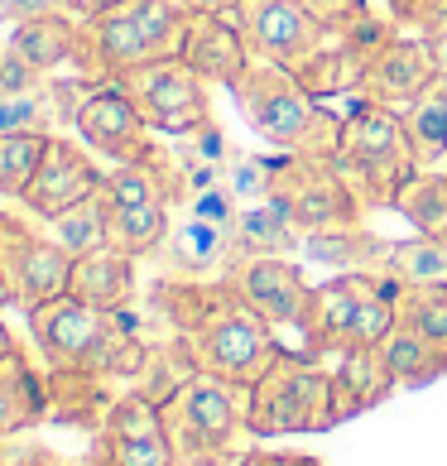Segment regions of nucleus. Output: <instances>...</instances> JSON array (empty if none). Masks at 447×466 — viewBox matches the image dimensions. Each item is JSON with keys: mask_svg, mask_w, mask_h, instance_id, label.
<instances>
[{"mask_svg": "<svg viewBox=\"0 0 447 466\" xmlns=\"http://www.w3.org/2000/svg\"><path fill=\"white\" fill-rule=\"evenodd\" d=\"M29 337L39 356L48 360V370H92L107 380H140L149 360V341L126 322V308L107 313L63 293L54 303H39L34 313H25Z\"/></svg>", "mask_w": 447, "mask_h": 466, "instance_id": "nucleus-1", "label": "nucleus"}, {"mask_svg": "<svg viewBox=\"0 0 447 466\" xmlns=\"http://www.w3.org/2000/svg\"><path fill=\"white\" fill-rule=\"evenodd\" d=\"M231 96L269 145H279L294 159H337L341 149V120L303 87V82L279 63L255 58L246 73L231 82Z\"/></svg>", "mask_w": 447, "mask_h": 466, "instance_id": "nucleus-2", "label": "nucleus"}, {"mask_svg": "<svg viewBox=\"0 0 447 466\" xmlns=\"http://www.w3.org/2000/svg\"><path fill=\"white\" fill-rule=\"evenodd\" d=\"M183 34H188V10L178 0H126V5H111L107 15L82 20L77 77L116 82L130 67L178 58Z\"/></svg>", "mask_w": 447, "mask_h": 466, "instance_id": "nucleus-3", "label": "nucleus"}, {"mask_svg": "<svg viewBox=\"0 0 447 466\" xmlns=\"http://www.w3.org/2000/svg\"><path fill=\"white\" fill-rule=\"evenodd\" d=\"M183 347L193 356V370L217 375L240 390H250L269 370V360L279 356L274 327L231 289V279L212 284V299L202 308V318L183 332Z\"/></svg>", "mask_w": 447, "mask_h": 466, "instance_id": "nucleus-4", "label": "nucleus"}, {"mask_svg": "<svg viewBox=\"0 0 447 466\" xmlns=\"http://www.w3.org/2000/svg\"><path fill=\"white\" fill-rule=\"evenodd\" d=\"M337 428L332 370L308 351H284L246 390V433L250 438H294Z\"/></svg>", "mask_w": 447, "mask_h": 466, "instance_id": "nucleus-5", "label": "nucleus"}, {"mask_svg": "<svg viewBox=\"0 0 447 466\" xmlns=\"http://www.w3.org/2000/svg\"><path fill=\"white\" fill-rule=\"evenodd\" d=\"M400 284H390L381 269H341L337 279L313 289L303 322V351H356V347H381L385 332L400 318Z\"/></svg>", "mask_w": 447, "mask_h": 466, "instance_id": "nucleus-6", "label": "nucleus"}, {"mask_svg": "<svg viewBox=\"0 0 447 466\" xmlns=\"http://www.w3.org/2000/svg\"><path fill=\"white\" fill-rule=\"evenodd\" d=\"M341 174L351 178V187L375 207H394V198L409 187V178L419 174L414 145H409L404 116L375 101H356L351 116L341 120V149L332 159Z\"/></svg>", "mask_w": 447, "mask_h": 466, "instance_id": "nucleus-7", "label": "nucleus"}, {"mask_svg": "<svg viewBox=\"0 0 447 466\" xmlns=\"http://www.w3.org/2000/svg\"><path fill=\"white\" fill-rule=\"evenodd\" d=\"M164 428L178 466H221L246 428V390L193 370L164 400Z\"/></svg>", "mask_w": 447, "mask_h": 466, "instance_id": "nucleus-8", "label": "nucleus"}, {"mask_svg": "<svg viewBox=\"0 0 447 466\" xmlns=\"http://www.w3.org/2000/svg\"><path fill=\"white\" fill-rule=\"evenodd\" d=\"M126 96L140 106L145 126L154 135H168V140H183V135L202 130L212 120L208 106V82H202L183 58H159L145 67H130V73L116 77Z\"/></svg>", "mask_w": 447, "mask_h": 466, "instance_id": "nucleus-9", "label": "nucleus"}, {"mask_svg": "<svg viewBox=\"0 0 447 466\" xmlns=\"http://www.w3.org/2000/svg\"><path fill=\"white\" fill-rule=\"evenodd\" d=\"M0 274L15 293V308L34 313L39 303H54L73 284V255L48 231H34L25 217L0 212Z\"/></svg>", "mask_w": 447, "mask_h": 466, "instance_id": "nucleus-10", "label": "nucleus"}, {"mask_svg": "<svg viewBox=\"0 0 447 466\" xmlns=\"http://www.w3.org/2000/svg\"><path fill=\"white\" fill-rule=\"evenodd\" d=\"M274 202H284L303 231L322 227H356L361 198L351 178L341 174L332 159H279V178H274Z\"/></svg>", "mask_w": 447, "mask_h": 466, "instance_id": "nucleus-11", "label": "nucleus"}, {"mask_svg": "<svg viewBox=\"0 0 447 466\" xmlns=\"http://www.w3.org/2000/svg\"><path fill=\"white\" fill-rule=\"evenodd\" d=\"M240 39H246L250 58L260 63H279V67H294L303 58H313L322 39H328V25L318 15H308L303 0H240V10L231 15Z\"/></svg>", "mask_w": 447, "mask_h": 466, "instance_id": "nucleus-12", "label": "nucleus"}, {"mask_svg": "<svg viewBox=\"0 0 447 466\" xmlns=\"http://www.w3.org/2000/svg\"><path fill=\"white\" fill-rule=\"evenodd\" d=\"M73 130L82 135V145L92 154H101V159H111V164H135V159H149V154L159 149L140 106L126 96L120 82H101V87H92L82 96V106L73 116Z\"/></svg>", "mask_w": 447, "mask_h": 466, "instance_id": "nucleus-13", "label": "nucleus"}, {"mask_svg": "<svg viewBox=\"0 0 447 466\" xmlns=\"http://www.w3.org/2000/svg\"><path fill=\"white\" fill-rule=\"evenodd\" d=\"M438 77H442V63L428 39H385L361 63L356 92L361 101H375V106H390L404 116Z\"/></svg>", "mask_w": 447, "mask_h": 466, "instance_id": "nucleus-14", "label": "nucleus"}, {"mask_svg": "<svg viewBox=\"0 0 447 466\" xmlns=\"http://www.w3.org/2000/svg\"><path fill=\"white\" fill-rule=\"evenodd\" d=\"M101 183H107V168L92 159V149L73 145L67 135H54L39 174H34V183L20 193V212L34 217V221H54L63 212H73L77 202L97 198Z\"/></svg>", "mask_w": 447, "mask_h": 466, "instance_id": "nucleus-15", "label": "nucleus"}, {"mask_svg": "<svg viewBox=\"0 0 447 466\" xmlns=\"http://www.w3.org/2000/svg\"><path fill=\"white\" fill-rule=\"evenodd\" d=\"M227 279H231V289L240 293V299L274 327V332L294 327V332L303 337L308 303H313V284L303 279L289 255H250V260H236Z\"/></svg>", "mask_w": 447, "mask_h": 466, "instance_id": "nucleus-16", "label": "nucleus"}, {"mask_svg": "<svg viewBox=\"0 0 447 466\" xmlns=\"http://www.w3.org/2000/svg\"><path fill=\"white\" fill-rule=\"evenodd\" d=\"M202 82H231L255 63L246 39L231 15H188V34H183V54H178Z\"/></svg>", "mask_w": 447, "mask_h": 466, "instance_id": "nucleus-17", "label": "nucleus"}, {"mask_svg": "<svg viewBox=\"0 0 447 466\" xmlns=\"http://www.w3.org/2000/svg\"><path fill=\"white\" fill-rule=\"evenodd\" d=\"M5 44L34 73L54 77L58 67H77V58H82V20L67 10H48V15H34V20L15 25L5 34Z\"/></svg>", "mask_w": 447, "mask_h": 466, "instance_id": "nucleus-18", "label": "nucleus"}, {"mask_svg": "<svg viewBox=\"0 0 447 466\" xmlns=\"http://www.w3.org/2000/svg\"><path fill=\"white\" fill-rule=\"evenodd\" d=\"M159 255L168 260V269L178 279H202L221 265H236V246H231V227H217V221H202L193 212H183L174 227H168Z\"/></svg>", "mask_w": 447, "mask_h": 466, "instance_id": "nucleus-19", "label": "nucleus"}, {"mask_svg": "<svg viewBox=\"0 0 447 466\" xmlns=\"http://www.w3.org/2000/svg\"><path fill=\"white\" fill-rule=\"evenodd\" d=\"M400 380L390 375L381 347H356V351H337L332 366V404H337V423L371 413L375 404H385Z\"/></svg>", "mask_w": 447, "mask_h": 466, "instance_id": "nucleus-20", "label": "nucleus"}, {"mask_svg": "<svg viewBox=\"0 0 447 466\" xmlns=\"http://www.w3.org/2000/svg\"><path fill=\"white\" fill-rule=\"evenodd\" d=\"M48 419V375L29 366V356L15 347L0 360V442L29 433Z\"/></svg>", "mask_w": 447, "mask_h": 466, "instance_id": "nucleus-21", "label": "nucleus"}, {"mask_svg": "<svg viewBox=\"0 0 447 466\" xmlns=\"http://www.w3.org/2000/svg\"><path fill=\"white\" fill-rule=\"evenodd\" d=\"M231 246H236V260H250V255H294V250H303V227L284 202L265 198V202H250L236 212Z\"/></svg>", "mask_w": 447, "mask_h": 466, "instance_id": "nucleus-22", "label": "nucleus"}, {"mask_svg": "<svg viewBox=\"0 0 447 466\" xmlns=\"http://www.w3.org/2000/svg\"><path fill=\"white\" fill-rule=\"evenodd\" d=\"M67 293L92 308H107V313H120V308H130L135 299V260L130 255H120L116 246H101L92 255H82L73 260V284Z\"/></svg>", "mask_w": 447, "mask_h": 466, "instance_id": "nucleus-23", "label": "nucleus"}, {"mask_svg": "<svg viewBox=\"0 0 447 466\" xmlns=\"http://www.w3.org/2000/svg\"><path fill=\"white\" fill-rule=\"evenodd\" d=\"M107 202V198H101ZM168 227H174V217H168V202H126V207H111L107 202V246H116L120 255H130V260H145V255H159Z\"/></svg>", "mask_w": 447, "mask_h": 466, "instance_id": "nucleus-24", "label": "nucleus"}, {"mask_svg": "<svg viewBox=\"0 0 447 466\" xmlns=\"http://www.w3.org/2000/svg\"><path fill=\"white\" fill-rule=\"evenodd\" d=\"M116 400L107 394V375L92 370H48V413L63 423H82V428H101L107 409Z\"/></svg>", "mask_w": 447, "mask_h": 466, "instance_id": "nucleus-25", "label": "nucleus"}, {"mask_svg": "<svg viewBox=\"0 0 447 466\" xmlns=\"http://www.w3.org/2000/svg\"><path fill=\"white\" fill-rule=\"evenodd\" d=\"M390 284L400 289H414V284H447V240L442 236H409V240H394L385 246L381 265Z\"/></svg>", "mask_w": 447, "mask_h": 466, "instance_id": "nucleus-26", "label": "nucleus"}, {"mask_svg": "<svg viewBox=\"0 0 447 466\" xmlns=\"http://www.w3.org/2000/svg\"><path fill=\"white\" fill-rule=\"evenodd\" d=\"M381 356H385V366H390V375L400 380V385H428V380L447 375V351L433 347L428 337H419L414 327L400 322V318H394V327L385 332Z\"/></svg>", "mask_w": 447, "mask_h": 466, "instance_id": "nucleus-27", "label": "nucleus"}, {"mask_svg": "<svg viewBox=\"0 0 447 466\" xmlns=\"http://www.w3.org/2000/svg\"><path fill=\"white\" fill-rule=\"evenodd\" d=\"M303 250L332 269H375L385 255V240H375L361 227H322V231H303Z\"/></svg>", "mask_w": 447, "mask_h": 466, "instance_id": "nucleus-28", "label": "nucleus"}, {"mask_svg": "<svg viewBox=\"0 0 447 466\" xmlns=\"http://www.w3.org/2000/svg\"><path fill=\"white\" fill-rule=\"evenodd\" d=\"M404 130H409L419 168H433L447 154V73L404 111Z\"/></svg>", "mask_w": 447, "mask_h": 466, "instance_id": "nucleus-29", "label": "nucleus"}, {"mask_svg": "<svg viewBox=\"0 0 447 466\" xmlns=\"http://www.w3.org/2000/svg\"><path fill=\"white\" fill-rule=\"evenodd\" d=\"M394 212H400L419 236H442L447 231V174L419 168L404 193L394 198Z\"/></svg>", "mask_w": 447, "mask_h": 466, "instance_id": "nucleus-30", "label": "nucleus"}, {"mask_svg": "<svg viewBox=\"0 0 447 466\" xmlns=\"http://www.w3.org/2000/svg\"><path fill=\"white\" fill-rule=\"evenodd\" d=\"M44 231L54 236L73 260H82V255H92V250L107 246V202H101V193H97L87 202H77L73 212L44 221Z\"/></svg>", "mask_w": 447, "mask_h": 466, "instance_id": "nucleus-31", "label": "nucleus"}, {"mask_svg": "<svg viewBox=\"0 0 447 466\" xmlns=\"http://www.w3.org/2000/svg\"><path fill=\"white\" fill-rule=\"evenodd\" d=\"M48 140H54V135H0V198L20 202V193L34 183V174H39Z\"/></svg>", "mask_w": 447, "mask_h": 466, "instance_id": "nucleus-32", "label": "nucleus"}, {"mask_svg": "<svg viewBox=\"0 0 447 466\" xmlns=\"http://www.w3.org/2000/svg\"><path fill=\"white\" fill-rule=\"evenodd\" d=\"M400 322H409L419 337H428L433 347L447 351V284H414V289H400Z\"/></svg>", "mask_w": 447, "mask_h": 466, "instance_id": "nucleus-33", "label": "nucleus"}, {"mask_svg": "<svg viewBox=\"0 0 447 466\" xmlns=\"http://www.w3.org/2000/svg\"><path fill=\"white\" fill-rule=\"evenodd\" d=\"M274 178H279V159H260V154H240V159H227V168H221V183L231 187L240 207L265 202L274 193Z\"/></svg>", "mask_w": 447, "mask_h": 466, "instance_id": "nucleus-34", "label": "nucleus"}, {"mask_svg": "<svg viewBox=\"0 0 447 466\" xmlns=\"http://www.w3.org/2000/svg\"><path fill=\"white\" fill-rule=\"evenodd\" d=\"M183 212H193V217H202V221H217V227H231L236 212H240V202L231 198L227 183H212V187H202V193L188 198Z\"/></svg>", "mask_w": 447, "mask_h": 466, "instance_id": "nucleus-35", "label": "nucleus"}, {"mask_svg": "<svg viewBox=\"0 0 447 466\" xmlns=\"http://www.w3.org/2000/svg\"><path fill=\"white\" fill-rule=\"evenodd\" d=\"M303 5H308V15H318L332 34H347V29H356L361 20H366L361 0H303Z\"/></svg>", "mask_w": 447, "mask_h": 466, "instance_id": "nucleus-36", "label": "nucleus"}, {"mask_svg": "<svg viewBox=\"0 0 447 466\" xmlns=\"http://www.w3.org/2000/svg\"><path fill=\"white\" fill-rule=\"evenodd\" d=\"M34 82H44V73H34V67L15 54L10 44H0V96H5V92H25V87H34Z\"/></svg>", "mask_w": 447, "mask_h": 466, "instance_id": "nucleus-37", "label": "nucleus"}, {"mask_svg": "<svg viewBox=\"0 0 447 466\" xmlns=\"http://www.w3.org/2000/svg\"><path fill=\"white\" fill-rule=\"evenodd\" d=\"M442 10H447V0H390V15L400 25H423V29H433L442 20Z\"/></svg>", "mask_w": 447, "mask_h": 466, "instance_id": "nucleus-38", "label": "nucleus"}, {"mask_svg": "<svg viewBox=\"0 0 447 466\" xmlns=\"http://www.w3.org/2000/svg\"><path fill=\"white\" fill-rule=\"evenodd\" d=\"M48 10H67L63 0H0V25H25L34 15H48Z\"/></svg>", "mask_w": 447, "mask_h": 466, "instance_id": "nucleus-39", "label": "nucleus"}, {"mask_svg": "<svg viewBox=\"0 0 447 466\" xmlns=\"http://www.w3.org/2000/svg\"><path fill=\"white\" fill-rule=\"evenodd\" d=\"M236 466H322V457H313V452H246V457H236Z\"/></svg>", "mask_w": 447, "mask_h": 466, "instance_id": "nucleus-40", "label": "nucleus"}, {"mask_svg": "<svg viewBox=\"0 0 447 466\" xmlns=\"http://www.w3.org/2000/svg\"><path fill=\"white\" fill-rule=\"evenodd\" d=\"M188 15H236L240 0H178Z\"/></svg>", "mask_w": 447, "mask_h": 466, "instance_id": "nucleus-41", "label": "nucleus"}, {"mask_svg": "<svg viewBox=\"0 0 447 466\" xmlns=\"http://www.w3.org/2000/svg\"><path fill=\"white\" fill-rule=\"evenodd\" d=\"M67 15H77V20H92V15H107L111 5H126V0H63Z\"/></svg>", "mask_w": 447, "mask_h": 466, "instance_id": "nucleus-42", "label": "nucleus"}, {"mask_svg": "<svg viewBox=\"0 0 447 466\" xmlns=\"http://www.w3.org/2000/svg\"><path fill=\"white\" fill-rule=\"evenodd\" d=\"M428 44H433V54H438V63H442V73H447V10H442V20L428 29Z\"/></svg>", "mask_w": 447, "mask_h": 466, "instance_id": "nucleus-43", "label": "nucleus"}, {"mask_svg": "<svg viewBox=\"0 0 447 466\" xmlns=\"http://www.w3.org/2000/svg\"><path fill=\"white\" fill-rule=\"evenodd\" d=\"M15 351V337H10V327H5V318H0V360H5Z\"/></svg>", "mask_w": 447, "mask_h": 466, "instance_id": "nucleus-44", "label": "nucleus"}, {"mask_svg": "<svg viewBox=\"0 0 447 466\" xmlns=\"http://www.w3.org/2000/svg\"><path fill=\"white\" fill-rule=\"evenodd\" d=\"M15 303V293H10V284H5V274H0V308H10Z\"/></svg>", "mask_w": 447, "mask_h": 466, "instance_id": "nucleus-45", "label": "nucleus"}, {"mask_svg": "<svg viewBox=\"0 0 447 466\" xmlns=\"http://www.w3.org/2000/svg\"><path fill=\"white\" fill-rule=\"evenodd\" d=\"M442 240H447V231H442Z\"/></svg>", "mask_w": 447, "mask_h": 466, "instance_id": "nucleus-46", "label": "nucleus"}]
</instances>
